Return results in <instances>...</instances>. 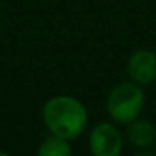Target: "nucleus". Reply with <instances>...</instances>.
<instances>
[{
	"label": "nucleus",
	"instance_id": "3",
	"mask_svg": "<svg viewBox=\"0 0 156 156\" xmlns=\"http://www.w3.org/2000/svg\"><path fill=\"white\" fill-rule=\"evenodd\" d=\"M89 150L95 156H118L122 151V135L112 122L97 124L87 138Z\"/></svg>",
	"mask_w": 156,
	"mask_h": 156
},
{
	"label": "nucleus",
	"instance_id": "1",
	"mask_svg": "<svg viewBox=\"0 0 156 156\" xmlns=\"http://www.w3.org/2000/svg\"><path fill=\"white\" fill-rule=\"evenodd\" d=\"M41 118L49 133L67 141L80 138L89 122L86 106L70 95H55L49 98L43 106Z\"/></svg>",
	"mask_w": 156,
	"mask_h": 156
},
{
	"label": "nucleus",
	"instance_id": "5",
	"mask_svg": "<svg viewBox=\"0 0 156 156\" xmlns=\"http://www.w3.org/2000/svg\"><path fill=\"white\" fill-rule=\"evenodd\" d=\"M129 142L136 148H147L151 147L156 141V129L154 126L142 118H136L127 124L126 130Z\"/></svg>",
	"mask_w": 156,
	"mask_h": 156
},
{
	"label": "nucleus",
	"instance_id": "7",
	"mask_svg": "<svg viewBox=\"0 0 156 156\" xmlns=\"http://www.w3.org/2000/svg\"><path fill=\"white\" fill-rule=\"evenodd\" d=\"M154 153H156V147H154Z\"/></svg>",
	"mask_w": 156,
	"mask_h": 156
},
{
	"label": "nucleus",
	"instance_id": "6",
	"mask_svg": "<svg viewBox=\"0 0 156 156\" xmlns=\"http://www.w3.org/2000/svg\"><path fill=\"white\" fill-rule=\"evenodd\" d=\"M69 142L70 141L51 133V136L43 139L41 144L38 145L37 154L38 156H69L72 153Z\"/></svg>",
	"mask_w": 156,
	"mask_h": 156
},
{
	"label": "nucleus",
	"instance_id": "2",
	"mask_svg": "<svg viewBox=\"0 0 156 156\" xmlns=\"http://www.w3.org/2000/svg\"><path fill=\"white\" fill-rule=\"evenodd\" d=\"M144 104L145 95L142 86L130 80L116 84L110 90L106 100V110L115 122L127 126L133 119L139 118Z\"/></svg>",
	"mask_w": 156,
	"mask_h": 156
},
{
	"label": "nucleus",
	"instance_id": "4",
	"mask_svg": "<svg viewBox=\"0 0 156 156\" xmlns=\"http://www.w3.org/2000/svg\"><path fill=\"white\" fill-rule=\"evenodd\" d=\"M127 73L132 81L139 86H148L156 80V52L138 49L127 60Z\"/></svg>",
	"mask_w": 156,
	"mask_h": 156
}]
</instances>
